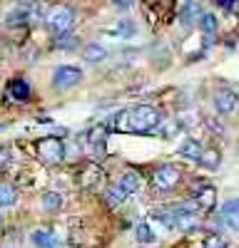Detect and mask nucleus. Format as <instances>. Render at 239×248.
Wrapping results in <instances>:
<instances>
[{"label": "nucleus", "mask_w": 239, "mask_h": 248, "mask_svg": "<svg viewBox=\"0 0 239 248\" xmlns=\"http://www.w3.org/2000/svg\"><path fill=\"white\" fill-rule=\"evenodd\" d=\"M110 124H112V129H120V132L147 134V132L157 129L159 112L152 105H139V107H132V109L117 112L115 117H110Z\"/></svg>", "instance_id": "1"}, {"label": "nucleus", "mask_w": 239, "mask_h": 248, "mask_svg": "<svg viewBox=\"0 0 239 248\" xmlns=\"http://www.w3.org/2000/svg\"><path fill=\"white\" fill-rule=\"evenodd\" d=\"M45 23H48V30L57 37H63L72 30V23H75V13L68 8V5H55L52 10H48L45 15Z\"/></svg>", "instance_id": "2"}, {"label": "nucleus", "mask_w": 239, "mask_h": 248, "mask_svg": "<svg viewBox=\"0 0 239 248\" xmlns=\"http://www.w3.org/2000/svg\"><path fill=\"white\" fill-rule=\"evenodd\" d=\"M35 149H37V156L43 159L45 164H50V167H55V164H60L65 159V144H63V139H57V137L40 139L35 144Z\"/></svg>", "instance_id": "3"}, {"label": "nucleus", "mask_w": 239, "mask_h": 248, "mask_svg": "<svg viewBox=\"0 0 239 248\" xmlns=\"http://www.w3.org/2000/svg\"><path fill=\"white\" fill-rule=\"evenodd\" d=\"M83 82V70L72 67V65H63L52 72V87L55 90H72L75 85Z\"/></svg>", "instance_id": "4"}, {"label": "nucleus", "mask_w": 239, "mask_h": 248, "mask_svg": "<svg viewBox=\"0 0 239 248\" xmlns=\"http://www.w3.org/2000/svg\"><path fill=\"white\" fill-rule=\"evenodd\" d=\"M179 179H182V174H179V169L174 164H162V167L154 171V189L157 191H172L179 184Z\"/></svg>", "instance_id": "5"}, {"label": "nucleus", "mask_w": 239, "mask_h": 248, "mask_svg": "<svg viewBox=\"0 0 239 248\" xmlns=\"http://www.w3.org/2000/svg\"><path fill=\"white\" fill-rule=\"evenodd\" d=\"M237 107H239V97H237L234 90L222 87V90L214 92V109H217L219 114H232Z\"/></svg>", "instance_id": "6"}, {"label": "nucleus", "mask_w": 239, "mask_h": 248, "mask_svg": "<svg viewBox=\"0 0 239 248\" xmlns=\"http://www.w3.org/2000/svg\"><path fill=\"white\" fill-rule=\"evenodd\" d=\"M194 201H197V206H199V211H212L214 203H217V191H214V186L199 184L197 191H194Z\"/></svg>", "instance_id": "7"}, {"label": "nucleus", "mask_w": 239, "mask_h": 248, "mask_svg": "<svg viewBox=\"0 0 239 248\" xmlns=\"http://www.w3.org/2000/svg\"><path fill=\"white\" fill-rule=\"evenodd\" d=\"M199 17H202L199 3L197 0H185V5L179 8V20H182L185 25H192V23H199Z\"/></svg>", "instance_id": "8"}, {"label": "nucleus", "mask_w": 239, "mask_h": 248, "mask_svg": "<svg viewBox=\"0 0 239 248\" xmlns=\"http://www.w3.org/2000/svg\"><path fill=\"white\" fill-rule=\"evenodd\" d=\"M8 92L15 102H28L30 99V85L23 79V77H15L10 85H8Z\"/></svg>", "instance_id": "9"}, {"label": "nucleus", "mask_w": 239, "mask_h": 248, "mask_svg": "<svg viewBox=\"0 0 239 248\" xmlns=\"http://www.w3.org/2000/svg\"><path fill=\"white\" fill-rule=\"evenodd\" d=\"M125 199H127V191L122 189V184H120V181L117 184H110L107 189H105V203L110 206V209H117V206L122 203Z\"/></svg>", "instance_id": "10"}, {"label": "nucleus", "mask_w": 239, "mask_h": 248, "mask_svg": "<svg viewBox=\"0 0 239 248\" xmlns=\"http://www.w3.org/2000/svg\"><path fill=\"white\" fill-rule=\"evenodd\" d=\"M40 203H43V211H48V214H60V211H63L65 199L60 196L57 191H45L43 199H40Z\"/></svg>", "instance_id": "11"}, {"label": "nucleus", "mask_w": 239, "mask_h": 248, "mask_svg": "<svg viewBox=\"0 0 239 248\" xmlns=\"http://www.w3.org/2000/svg\"><path fill=\"white\" fill-rule=\"evenodd\" d=\"M30 243H33L35 248H57V238H55L50 231H45V229L33 231V233H30Z\"/></svg>", "instance_id": "12"}, {"label": "nucleus", "mask_w": 239, "mask_h": 248, "mask_svg": "<svg viewBox=\"0 0 239 248\" xmlns=\"http://www.w3.org/2000/svg\"><path fill=\"white\" fill-rule=\"evenodd\" d=\"M87 139H90V147H92L95 154H105V149H107V137H105V129H102V127L90 129Z\"/></svg>", "instance_id": "13"}, {"label": "nucleus", "mask_w": 239, "mask_h": 248, "mask_svg": "<svg viewBox=\"0 0 239 248\" xmlns=\"http://www.w3.org/2000/svg\"><path fill=\"white\" fill-rule=\"evenodd\" d=\"M197 161L202 164V167H207V169H217L219 161H222V156H219V152L212 149V147H202V152H199Z\"/></svg>", "instance_id": "14"}, {"label": "nucleus", "mask_w": 239, "mask_h": 248, "mask_svg": "<svg viewBox=\"0 0 239 248\" xmlns=\"http://www.w3.org/2000/svg\"><path fill=\"white\" fill-rule=\"evenodd\" d=\"M83 57H85L87 62H92V65H97V62H102V60L107 57V50L100 45V43H90V45H85Z\"/></svg>", "instance_id": "15"}, {"label": "nucleus", "mask_w": 239, "mask_h": 248, "mask_svg": "<svg viewBox=\"0 0 239 248\" xmlns=\"http://www.w3.org/2000/svg\"><path fill=\"white\" fill-rule=\"evenodd\" d=\"M222 216L227 218V223L232 226V229L239 231V199H232L224 203V209H222Z\"/></svg>", "instance_id": "16"}, {"label": "nucleus", "mask_w": 239, "mask_h": 248, "mask_svg": "<svg viewBox=\"0 0 239 248\" xmlns=\"http://www.w3.org/2000/svg\"><path fill=\"white\" fill-rule=\"evenodd\" d=\"M120 184H122V189L127 194H132V191H139V186H142V176H139L137 171H125L122 179H120Z\"/></svg>", "instance_id": "17"}, {"label": "nucleus", "mask_w": 239, "mask_h": 248, "mask_svg": "<svg viewBox=\"0 0 239 248\" xmlns=\"http://www.w3.org/2000/svg\"><path fill=\"white\" fill-rule=\"evenodd\" d=\"M17 201V191L10 184H0V209H10Z\"/></svg>", "instance_id": "18"}, {"label": "nucleus", "mask_w": 239, "mask_h": 248, "mask_svg": "<svg viewBox=\"0 0 239 248\" xmlns=\"http://www.w3.org/2000/svg\"><path fill=\"white\" fill-rule=\"evenodd\" d=\"M199 152H202V147H199V141H194V139H185L179 144V154L187 156V159H197Z\"/></svg>", "instance_id": "19"}, {"label": "nucleus", "mask_w": 239, "mask_h": 248, "mask_svg": "<svg viewBox=\"0 0 239 248\" xmlns=\"http://www.w3.org/2000/svg\"><path fill=\"white\" fill-rule=\"evenodd\" d=\"M217 28H219L217 17H214L212 13H202V17H199V30H202L205 35H214Z\"/></svg>", "instance_id": "20"}, {"label": "nucleus", "mask_w": 239, "mask_h": 248, "mask_svg": "<svg viewBox=\"0 0 239 248\" xmlns=\"http://www.w3.org/2000/svg\"><path fill=\"white\" fill-rule=\"evenodd\" d=\"M135 236H137L139 243H152V241H154V236H152V231H150V223H147V221H139V223L135 226Z\"/></svg>", "instance_id": "21"}, {"label": "nucleus", "mask_w": 239, "mask_h": 248, "mask_svg": "<svg viewBox=\"0 0 239 248\" xmlns=\"http://www.w3.org/2000/svg\"><path fill=\"white\" fill-rule=\"evenodd\" d=\"M77 45V37L75 35H63V37H57V50H75Z\"/></svg>", "instance_id": "22"}, {"label": "nucleus", "mask_w": 239, "mask_h": 248, "mask_svg": "<svg viewBox=\"0 0 239 248\" xmlns=\"http://www.w3.org/2000/svg\"><path fill=\"white\" fill-rule=\"evenodd\" d=\"M97 176H102V174H100V169H97L95 164H92V167H90V171H87V174H83L80 179H83V184H85V186H92V184H97Z\"/></svg>", "instance_id": "23"}, {"label": "nucleus", "mask_w": 239, "mask_h": 248, "mask_svg": "<svg viewBox=\"0 0 239 248\" xmlns=\"http://www.w3.org/2000/svg\"><path fill=\"white\" fill-rule=\"evenodd\" d=\"M205 248H227V243H224V238H222V236L212 233V236H207V241H205Z\"/></svg>", "instance_id": "24"}, {"label": "nucleus", "mask_w": 239, "mask_h": 248, "mask_svg": "<svg viewBox=\"0 0 239 248\" xmlns=\"http://www.w3.org/2000/svg\"><path fill=\"white\" fill-rule=\"evenodd\" d=\"M117 35H120V37H132V35H135V28H132V23H130V20H122V23H120V28H117Z\"/></svg>", "instance_id": "25"}, {"label": "nucleus", "mask_w": 239, "mask_h": 248, "mask_svg": "<svg viewBox=\"0 0 239 248\" xmlns=\"http://www.w3.org/2000/svg\"><path fill=\"white\" fill-rule=\"evenodd\" d=\"M214 3H217L219 8H224V10H229V13L239 10V0H214Z\"/></svg>", "instance_id": "26"}, {"label": "nucleus", "mask_w": 239, "mask_h": 248, "mask_svg": "<svg viewBox=\"0 0 239 248\" xmlns=\"http://www.w3.org/2000/svg\"><path fill=\"white\" fill-rule=\"evenodd\" d=\"M10 156H13L10 147H0V169H3V167H8V164H10Z\"/></svg>", "instance_id": "27"}, {"label": "nucleus", "mask_w": 239, "mask_h": 248, "mask_svg": "<svg viewBox=\"0 0 239 248\" xmlns=\"http://www.w3.org/2000/svg\"><path fill=\"white\" fill-rule=\"evenodd\" d=\"M115 5H117L120 10H130V8H132V0H115Z\"/></svg>", "instance_id": "28"}, {"label": "nucleus", "mask_w": 239, "mask_h": 248, "mask_svg": "<svg viewBox=\"0 0 239 248\" xmlns=\"http://www.w3.org/2000/svg\"><path fill=\"white\" fill-rule=\"evenodd\" d=\"M3 129H5V124H0V132H3Z\"/></svg>", "instance_id": "29"}]
</instances>
